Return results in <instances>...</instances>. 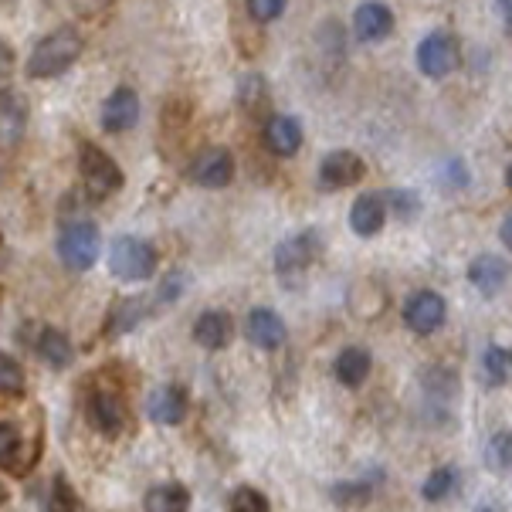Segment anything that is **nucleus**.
<instances>
[{
	"label": "nucleus",
	"mask_w": 512,
	"mask_h": 512,
	"mask_svg": "<svg viewBox=\"0 0 512 512\" xmlns=\"http://www.w3.org/2000/svg\"><path fill=\"white\" fill-rule=\"evenodd\" d=\"M85 51V38L78 34L72 24H62V28L48 31L38 45L31 48L28 62H24V72L34 82H48V78H58L72 68Z\"/></svg>",
	"instance_id": "nucleus-1"
},
{
	"label": "nucleus",
	"mask_w": 512,
	"mask_h": 512,
	"mask_svg": "<svg viewBox=\"0 0 512 512\" xmlns=\"http://www.w3.org/2000/svg\"><path fill=\"white\" fill-rule=\"evenodd\" d=\"M78 184L89 201L102 204L126 187V173L99 143L82 140L78 143Z\"/></svg>",
	"instance_id": "nucleus-2"
},
{
	"label": "nucleus",
	"mask_w": 512,
	"mask_h": 512,
	"mask_svg": "<svg viewBox=\"0 0 512 512\" xmlns=\"http://www.w3.org/2000/svg\"><path fill=\"white\" fill-rule=\"evenodd\" d=\"M106 262H109V272L116 275L119 282L143 285V282H150L156 275V268H160V251H156L146 238L119 234V238H112Z\"/></svg>",
	"instance_id": "nucleus-3"
},
{
	"label": "nucleus",
	"mask_w": 512,
	"mask_h": 512,
	"mask_svg": "<svg viewBox=\"0 0 512 512\" xmlns=\"http://www.w3.org/2000/svg\"><path fill=\"white\" fill-rule=\"evenodd\" d=\"M58 258L72 272H89L102 255V231L92 218H68L58 228Z\"/></svg>",
	"instance_id": "nucleus-4"
},
{
	"label": "nucleus",
	"mask_w": 512,
	"mask_h": 512,
	"mask_svg": "<svg viewBox=\"0 0 512 512\" xmlns=\"http://www.w3.org/2000/svg\"><path fill=\"white\" fill-rule=\"evenodd\" d=\"M319 251H323V241H319V231H302V234H292L275 245V255H272V265H275V275L285 282H295L316 265Z\"/></svg>",
	"instance_id": "nucleus-5"
},
{
	"label": "nucleus",
	"mask_w": 512,
	"mask_h": 512,
	"mask_svg": "<svg viewBox=\"0 0 512 512\" xmlns=\"http://www.w3.org/2000/svg\"><path fill=\"white\" fill-rule=\"evenodd\" d=\"M24 340H28L34 357L51 370H68L75 363V343L65 329L45 326V323H34V326L28 323V329H24Z\"/></svg>",
	"instance_id": "nucleus-6"
},
{
	"label": "nucleus",
	"mask_w": 512,
	"mask_h": 512,
	"mask_svg": "<svg viewBox=\"0 0 512 512\" xmlns=\"http://www.w3.org/2000/svg\"><path fill=\"white\" fill-rule=\"evenodd\" d=\"M462 65V45L455 34L448 31H431L421 38L418 45V68L428 78H448L455 68Z\"/></svg>",
	"instance_id": "nucleus-7"
},
{
	"label": "nucleus",
	"mask_w": 512,
	"mask_h": 512,
	"mask_svg": "<svg viewBox=\"0 0 512 512\" xmlns=\"http://www.w3.org/2000/svg\"><path fill=\"white\" fill-rule=\"evenodd\" d=\"M448 319V302L445 295L435 292V289H418L407 295L404 302V326L418 336H431L445 326Z\"/></svg>",
	"instance_id": "nucleus-8"
},
{
	"label": "nucleus",
	"mask_w": 512,
	"mask_h": 512,
	"mask_svg": "<svg viewBox=\"0 0 512 512\" xmlns=\"http://www.w3.org/2000/svg\"><path fill=\"white\" fill-rule=\"evenodd\" d=\"M85 418L102 438H119L129 428L126 401L116 390H92L89 401H85Z\"/></svg>",
	"instance_id": "nucleus-9"
},
{
	"label": "nucleus",
	"mask_w": 512,
	"mask_h": 512,
	"mask_svg": "<svg viewBox=\"0 0 512 512\" xmlns=\"http://www.w3.org/2000/svg\"><path fill=\"white\" fill-rule=\"evenodd\" d=\"M363 177H367V163L353 150H329L319 160V187L333 190V194L346 187H357Z\"/></svg>",
	"instance_id": "nucleus-10"
},
{
	"label": "nucleus",
	"mask_w": 512,
	"mask_h": 512,
	"mask_svg": "<svg viewBox=\"0 0 512 512\" xmlns=\"http://www.w3.org/2000/svg\"><path fill=\"white\" fill-rule=\"evenodd\" d=\"M187 414H190V394L180 384H160L146 397V418L160 424V428H177V424L187 421Z\"/></svg>",
	"instance_id": "nucleus-11"
},
{
	"label": "nucleus",
	"mask_w": 512,
	"mask_h": 512,
	"mask_svg": "<svg viewBox=\"0 0 512 512\" xmlns=\"http://www.w3.org/2000/svg\"><path fill=\"white\" fill-rule=\"evenodd\" d=\"M234 153L228 146H207L204 153H197V160L190 163V180L204 190H224L234 180Z\"/></svg>",
	"instance_id": "nucleus-12"
},
{
	"label": "nucleus",
	"mask_w": 512,
	"mask_h": 512,
	"mask_svg": "<svg viewBox=\"0 0 512 512\" xmlns=\"http://www.w3.org/2000/svg\"><path fill=\"white\" fill-rule=\"evenodd\" d=\"M143 116V102L136 89L129 85H119V89L109 92V99L102 102V112H99V123L106 133H129Z\"/></svg>",
	"instance_id": "nucleus-13"
},
{
	"label": "nucleus",
	"mask_w": 512,
	"mask_h": 512,
	"mask_svg": "<svg viewBox=\"0 0 512 512\" xmlns=\"http://www.w3.org/2000/svg\"><path fill=\"white\" fill-rule=\"evenodd\" d=\"M245 340L251 346H258V350L275 353L289 343V326H285V319L275 309L258 306V309H251L245 319Z\"/></svg>",
	"instance_id": "nucleus-14"
},
{
	"label": "nucleus",
	"mask_w": 512,
	"mask_h": 512,
	"mask_svg": "<svg viewBox=\"0 0 512 512\" xmlns=\"http://www.w3.org/2000/svg\"><path fill=\"white\" fill-rule=\"evenodd\" d=\"M153 316H156V306H153L150 295H123V299L112 302L109 312H106V336L109 340L126 336Z\"/></svg>",
	"instance_id": "nucleus-15"
},
{
	"label": "nucleus",
	"mask_w": 512,
	"mask_h": 512,
	"mask_svg": "<svg viewBox=\"0 0 512 512\" xmlns=\"http://www.w3.org/2000/svg\"><path fill=\"white\" fill-rule=\"evenodd\" d=\"M234 340V319L231 312L224 309H204L201 316L194 319V343L207 353L228 350Z\"/></svg>",
	"instance_id": "nucleus-16"
},
{
	"label": "nucleus",
	"mask_w": 512,
	"mask_h": 512,
	"mask_svg": "<svg viewBox=\"0 0 512 512\" xmlns=\"http://www.w3.org/2000/svg\"><path fill=\"white\" fill-rule=\"evenodd\" d=\"M394 24V11L387 4H380V0H367V4H360L353 11V34H357V41H367V45L390 38Z\"/></svg>",
	"instance_id": "nucleus-17"
},
{
	"label": "nucleus",
	"mask_w": 512,
	"mask_h": 512,
	"mask_svg": "<svg viewBox=\"0 0 512 512\" xmlns=\"http://www.w3.org/2000/svg\"><path fill=\"white\" fill-rule=\"evenodd\" d=\"M28 119L31 109L24 102V95L17 89H0V143H21L24 133H28Z\"/></svg>",
	"instance_id": "nucleus-18"
},
{
	"label": "nucleus",
	"mask_w": 512,
	"mask_h": 512,
	"mask_svg": "<svg viewBox=\"0 0 512 512\" xmlns=\"http://www.w3.org/2000/svg\"><path fill=\"white\" fill-rule=\"evenodd\" d=\"M387 224V204H384V194H360L357 201L350 207V231L357 234V238H373V234H380Z\"/></svg>",
	"instance_id": "nucleus-19"
},
{
	"label": "nucleus",
	"mask_w": 512,
	"mask_h": 512,
	"mask_svg": "<svg viewBox=\"0 0 512 512\" xmlns=\"http://www.w3.org/2000/svg\"><path fill=\"white\" fill-rule=\"evenodd\" d=\"M265 146L275 156H295L302 150V123L295 116L272 112L265 119Z\"/></svg>",
	"instance_id": "nucleus-20"
},
{
	"label": "nucleus",
	"mask_w": 512,
	"mask_h": 512,
	"mask_svg": "<svg viewBox=\"0 0 512 512\" xmlns=\"http://www.w3.org/2000/svg\"><path fill=\"white\" fill-rule=\"evenodd\" d=\"M468 282H472L485 299H492V295H499L502 289H506L509 262L499 255H475L472 265H468Z\"/></svg>",
	"instance_id": "nucleus-21"
},
{
	"label": "nucleus",
	"mask_w": 512,
	"mask_h": 512,
	"mask_svg": "<svg viewBox=\"0 0 512 512\" xmlns=\"http://www.w3.org/2000/svg\"><path fill=\"white\" fill-rule=\"evenodd\" d=\"M28 465H34L28 458V441L17 421H0V468L11 475H24Z\"/></svg>",
	"instance_id": "nucleus-22"
},
{
	"label": "nucleus",
	"mask_w": 512,
	"mask_h": 512,
	"mask_svg": "<svg viewBox=\"0 0 512 512\" xmlns=\"http://www.w3.org/2000/svg\"><path fill=\"white\" fill-rule=\"evenodd\" d=\"M370 370H373V353L367 350V346H346L333 363V377L350 390L367 384Z\"/></svg>",
	"instance_id": "nucleus-23"
},
{
	"label": "nucleus",
	"mask_w": 512,
	"mask_h": 512,
	"mask_svg": "<svg viewBox=\"0 0 512 512\" xmlns=\"http://www.w3.org/2000/svg\"><path fill=\"white\" fill-rule=\"evenodd\" d=\"M143 512H190V489L184 482H156L146 489Z\"/></svg>",
	"instance_id": "nucleus-24"
},
{
	"label": "nucleus",
	"mask_w": 512,
	"mask_h": 512,
	"mask_svg": "<svg viewBox=\"0 0 512 512\" xmlns=\"http://www.w3.org/2000/svg\"><path fill=\"white\" fill-rule=\"evenodd\" d=\"M41 512H85L82 496L75 492V485L68 482V475L58 472L48 485V496L41 502Z\"/></svg>",
	"instance_id": "nucleus-25"
},
{
	"label": "nucleus",
	"mask_w": 512,
	"mask_h": 512,
	"mask_svg": "<svg viewBox=\"0 0 512 512\" xmlns=\"http://www.w3.org/2000/svg\"><path fill=\"white\" fill-rule=\"evenodd\" d=\"M482 373L489 387H506L512 384V346L492 343L482 357Z\"/></svg>",
	"instance_id": "nucleus-26"
},
{
	"label": "nucleus",
	"mask_w": 512,
	"mask_h": 512,
	"mask_svg": "<svg viewBox=\"0 0 512 512\" xmlns=\"http://www.w3.org/2000/svg\"><path fill=\"white\" fill-rule=\"evenodd\" d=\"M238 106L248 112V116H255V112H262L268 106V82H265V75H258V72H248V75H241L238 78Z\"/></svg>",
	"instance_id": "nucleus-27"
},
{
	"label": "nucleus",
	"mask_w": 512,
	"mask_h": 512,
	"mask_svg": "<svg viewBox=\"0 0 512 512\" xmlns=\"http://www.w3.org/2000/svg\"><path fill=\"white\" fill-rule=\"evenodd\" d=\"M455 489H458V468H451V465H438L435 472L424 479L421 485V499L424 502H445L455 496Z\"/></svg>",
	"instance_id": "nucleus-28"
},
{
	"label": "nucleus",
	"mask_w": 512,
	"mask_h": 512,
	"mask_svg": "<svg viewBox=\"0 0 512 512\" xmlns=\"http://www.w3.org/2000/svg\"><path fill=\"white\" fill-rule=\"evenodd\" d=\"M0 394L4 397H24L28 394V373H24L21 360L0 350Z\"/></svg>",
	"instance_id": "nucleus-29"
},
{
	"label": "nucleus",
	"mask_w": 512,
	"mask_h": 512,
	"mask_svg": "<svg viewBox=\"0 0 512 512\" xmlns=\"http://www.w3.org/2000/svg\"><path fill=\"white\" fill-rule=\"evenodd\" d=\"M373 499V489L367 482H333L329 485V502L340 509H363Z\"/></svg>",
	"instance_id": "nucleus-30"
},
{
	"label": "nucleus",
	"mask_w": 512,
	"mask_h": 512,
	"mask_svg": "<svg viewBox=\"0 0 512 512\" xmlns=\"http://www.w3.org/2000/svg\"><path fill=\"white\" fill-rule=\"evenodd\" d=\"M224 512H272V506H268V496L262 489H255V485H238L228 496Z\"/></svg>",
	"instance_id": "nucleus-31"
},
{
	"label": "nucleus",
	"mask_w": 512,
	"mask_h": 512,
	"mask_svg": "<svg viewBox=\"0 0 512 512\" xmlns=\"http://www.w3.org/2000/svg\"><path fill=\"white\" fill-rule=\"evenodd\" d=\"M485 465L492 472H512V431H496L485 445Z\"/></svg>",
	"instance_id": "nucleus-32"
},
{
	"label": "nucleus",
	"mask_w": 512,
	"mask_h": 512,
	"mask_svg": "<svg viewBox=\"0 0 512 512\" xmlns=\"http://www.w3.org/2000/svg\"><path fill=\"white\" fill-rule=\"evenodd\" d=\"M184 292H187V275L184 272H167V279L156 285V292L150 295V299H153L156 312H163V309L177 306Z\"/></svg>",
	"instance_id": "nucleus-33"
},
{
	"label": "nucleus",
	"mask_w": 512,
	"mask_h": 512,
	"mask_svg": "<svg viewBox=\"0 0 512 512\" xmlns=\"http://www.w3.org/2000/svg\"><path fill=\"white\" fill-rule=\"evenodd\" d=\"M384 204H387V214H397V218H404V221H411L421 214V197L414 194V190H401V187L387 190Z\"/></svg>",
	"instance_id": "nucleus-34"
},
{
	"label": "nucleus",
	"mask_w": 512,
	"mask_h": 512,
	"mask_svg": "<svg viewBox=\"0 0 512 512\" xmlns=\"http://www.w3.org/2000/svg\"><path fill=\"white\" fill-rule=\"evenodd\" d=\"M248 14L255 17L258 24H272L279 21V17L285 14V7H289V0H245Z\"/></svg>",
	"instance_id": "nucleus-35"
},
{
	"label": "nucleus",
	"mask_w": 512,
	"mask_h": 512,
	"mask_svg": "<svg viewBox=\"0 0 512 512\" xmlns=\"http://www.w3.org/2000/svg\"><path fill=\"white\" fill-rule=\"evenodd\" d=\"M445 173H448V184L451 187H465L468 184V170L462 167V160H448Z\"/></svg>",
	"instance_id": "nucleus-36"
},
{
	"label": "nucleus",
	"mask_w": 512,
	"mask_h": 512,
	"mask_svg": "<svg viewBox=\"0 0 512 512\" xmlns=\"http://www.w3.org/2000/svg\"><path fill=\"white\" fill-rule=\"evenodd\" d=\"M499 241H502V245H506V248L512 251V211L506 214V221L499 224Z\"/></svg>",
	"instance_id": "nucleus-37"
},
{
	"label": "nucleus",
	"mask_w": 512,
	"mask_h": 512,
	"mask_svg": "<svg viewBox=\"0 0 512 512\" xmlns=\"http://www.w3.org/2000/svg\"><path fill=\"white\" fill-rule=\"evenodd\" d=\"M502 11H506V31H509V38H512V0L502 4Z\"/></svg>",
	"instance_id": "nucleus-38"
},
{
	"label": "nucleus",
	"mask_w": 512,
	"mask_h": 512,
	"mask_svg": "<svg viewBox=\"0 0 512 512\" xmlns=\"http://www.w3.org/2000/svg\"><path fill=\"white\" fill-rule=\"evenodd\" d=\"M475 512H502V509H499V506H479Z\"/></svg>",
	"instance_id": "nucleus-39"
},
{
	"label": "nucleus",
	"mask_w": 512,
	"mask_h": 512,
	"mask_svg": "<svg viewBox=\"0 0 512 512\" xmlns=\"http://www.w3.org/2000/svg\"><path fill=\"white\" fill-rule=\"evenodd\" d=\"M506 187L512 190V163H509V170H506Z\"/></svg>",
	"instance_id": "nucleus-40"
},
{
	"label": "nucleus",
	"mask_w": 512,
	"mask_h": 512,
	"mask_svg": "<svg viewBox=\"0 0 512 512\" xmlns=\"http://www.w3.org/2000/svg\"><path fill=\"white\" fill-rule=\"evenodd\" d=\"M4 502H7V489L0 485V506H4Z\"/></svg>",
	"instance_id": "nucleus-41"
},
{
	"label": "nucleus",
	"mask_w": 512,
	"mask_h": 512,
	"mask_svg": "<svg viewBox=\"0 0 512 512\" xmlns=\"http://www.w3.org/2000/svg\"><path fill=\"white\" fill-rule=\"evenodd\" d=\"M499 4H506V0H499Z\"/></svg>",
	"instance_id": "nucleus-42"
}]
</instances>
